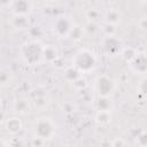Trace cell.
<instances>
[{
    "instance_id": "obj_28",
    "label": "cell",
    "mask_w": 147,
    "mask_h": 147,
    "mask_svg": "<svg viewBox=\"0 0 147 147\" xmlns=\"http://www.w3.org/2000/svg\"><path fill=\"white\" fill-rule=\"evenodd\" d=\"M8 147H24V146H23V144L20 140H15L10 145H8Z\"/></svg>"
},
{
    "instance_id": "obj_24",
    "label": "cell",
    "mask_w": 147,
    "mask_h": 147,
    "mask_svg": "<svg viewBox=\"0 0 147 147\" xmlns=\"http://www.w3.org/2000/svg\"><path fill=\"white\" fill-rule=\"evenodd\" d=\"M111 147H125V141L122 138H116L111 141Z\"/></svg>"
},
{
    "instance_id": "obj_4",
    "label": "cell",
    "mask_w": 147,
    "mask_h": 147,
    "mask_svg": "<svg viewBox=\"0 0 147 147\" xmlns=\"http://www.w3.org/2000/svg\"><path fill=\"white\" fill-rule=\"evenodd\" d=\"M100 47L105 55L114 57V56L119 55V53L123 48V42L116 36H108V37H103L101 39Z\"/></svg>"
},
{
    "instance_id": "obj_21",
    "label": "cell",
    "mask_w": 147,
    "mask_h": 147,
    "mask_svg": "<svg viewBox=\"0 0 147 147\" xmlns=\"http://www.w3.org/2000/svg\"><path fill=\"white\" fill-rule=\"evenodd\" d=\"M72 86L76 88V90H84L86 86H87V80L83 77V75L80 77H78L75 82H72Z\"/></svg>"
},
{
    "instance_id": "obj_17",
    "label": "cell",
    "mask_w": 147,
    "mask_h": 147,
    "mask_svg": "<svg viewBox=\"0 0 147 147\" xmlns=\"http://www.w3.org/2000/svg\"><path fill=\"white\" fill-rule=\"evenodd\" d=\"M137 49L136 48H133V47H123L122 48V51H121V53H119V56L126 62V63H129L134 56H136V54H137Z\"/></svg>"
},
{
    "instance_id": "obj_19",
    "label": "cell",
    "mask_w": 147,
    "mask_h": 147,
    "mask_svg": "<svg viewBox=\"0 0 147 147\" xmlns=\"http://www.w3.org/2000/svg\"><path fill=\"white\" fill-rule=\"evenodd\" d=\"M63 76H64V78H65L68 82L72 83V82H75L78 77H80V76H82V74H80L76 68H74L72 65H70V67H68V68L64 70Z\"/></svg>"
},
{
    "instance_id": "obj_10",
    "label": "cell",
    "mask_w": 147,
    "mask_h": 147,
    "mask_svg": "<svg viewBox=\"0 0 147 147\" xmlns=\"http://www.w3.org/2000/svg\"><path fill=\"white\" fill-rule=\"evenodd\" d=\"M59 57V51L54 45H44L42 61L46 63H53Z\"/></svg>"
},
{
    "instance_id": "obj_7",
    "label": "cell",
    "mask_w": 147,
    "mask_h": 147,
    "mask_svg": "<svg viewBox=\"0 0 147 147\" xmlns=\"http://www.w3.org/2000/svg\"><path fill=\"white\" fill-rule=\"evenodd\" d=\"M130 70L137 75L145 76L147 71V55L145 52H137L136 56L127 63Z\"/></svg>"
},
{
    "instance_id": "obj_31",
    "label": "cell",
    "mask_w": 147,
    "mask_h": 147,
    "mask_svg": "<svg viewBox=\"0 0 147 147\" xmlns=\"http://www.w3.org/2000/svg\"><path fill=\"white\" fill-rule=\"evenodd\" d=\"M0 147H8V144H7L5 140L0 139Z\"/></svg>"
},
{
    "instance_id": "obj_18",
    "label": "cell",
    "mask_w": 147,
    "mask_h": 147,
    "mask_svg": "<svg viewBox=\"0 0 147 147\" xmlns=\"http://www.w3.org/2000/svg\"><path fill=\"white\" fill-rule=\"evenodd\" d=\"M11 24H13V26L15 29H18V30L25 29L29 25L28 16H14L13 21H11Z\"/></svg>"
},
{
    "instance_id": "obj_13",
    "label": "cell",
    "mask_w": 147,
    "mask_h": 147,
    "mask_svg": "<svg viewBox=\"0 0 147 147\" xmlns=\"http://www.w3.org/2000/svg\"><path fill=\"white\" fill-rule=\"evenodd\" d=\"M113 119V114L109 110H96L94 115V121L99 125H107L111 122Z\"/></svg>"
},
{
    "instance_id": "obj_2",
    "label": "cell",
    "mask_w": 147,
    "mask_h": 147,
    "mask_svg": "<svg viewBox=\"0 0 147 147\" xmlns=\"http://www.w3.org/2000/svg\"><path fill=\"white\" fill-rule=\"evenodd\" d=\"M96 56L95 54L87 48H80L78 49L72 59H71V65L76 68L80 74H87L94 70L96 67Z\"/></svg>"
},
{
    "instance_id": "obj_9",
    "label": "cell",
    "mask_w": 147,
    "mask_h": 147,
    "mask_svg": "<svg viewBox=\"0 0 147 147\" xmlns=\"http://www.w3.org/2000/svg\"><path fill=\"white\" fill-rule=\"evenodd\" d=\"M5 127H6V131L11 134V136H16L18 134L22 129H23V123L21 121L20 117H10V118H7L6 122H5Z\"/></svg>"
},
{
    "instance_id": "obj_16",
    "label": "cell",
    "mask_w": 147,
    "mask_h": 147,
    "mask_svg": "<svg viewBox=\"0 0 147 147\" xmlns=\"http://www.w3.org/2000/svg\"><path fill=\"white\" fill-rule=\"evenodd\" d=\"M85 36V31H84V26L83 25H79V24H74V26L71 28L70 30V33H69V38L72 40V41H79L84 38Z\"/></svg>"
},
{
    "instance_id": "obj_32",
    "label": "cell",
    "mask_w": 147,
    "mask_h": 147,
    "mask_svg": "<svg viewBox=\"0 0 147 147\" xmlns=\"http://www.w3.org/2000/svg\"><path fill=\"white\" fill-rule=\"evenodd\" d=\"M0 74H1V69H0Z\"/></svg>"
},
{
    "instance_id": "obj_22",
    "label": "cell",
    "mask_w": 147,
    "mask_h": 147,
    "mask_svg": "<svg viewBox=\"0 0 147 147\" xmlns=\"http://www.w3.org/2000/svg\"><path fill=\"white\" fill-rule=\"evenodd\" d=\"M99 30V28H98V24L95 23V22H92V21H88L87 22V24L84 26V31H85V34L86 33H88V34H94L96 31Z\"/></svg>"
},
{
    "instance_id": "obj_1",
    "label": "cell",
    "mask_w": 147,
    "mask_h": 147,
    "mask_svg": "<svg viewBox=\"0 0 147 147\" xmlns=\"http://www.w3.org/2000/svg\"><path fill=\"white\" fill-rule=\"evenodd\" d=\"M42 48L44 45L36 39L25 41L21 46V57L23 62L28 65H38L42 61Z\"/></svg>"
},
{
    "instance_id": "obj_20",
    "label": "cell",
    "mask_w": 147,
    "mask_h": 147,
    "mask_svg": "<svg viewBox=\"0 0 147 147\" xmlns=\"http://www.w3.org/2000/svg\"><path fill=\"white\" fill-rule=\"evenodd\" d=\"M105 37H108V36H115V32H116V26L115 25H111V24H108V23H105L101 28Z\"/></svg>"
},
{
    "instance_id": "obj_25",
    "label": "cell",
    "mask_w": 147,
    "mask_h": 147,
    "mask_svg": "<svg viewBox=\"0 0 147 147\" xmlns=\"http://www.w3.org/2000/svg\"><path fill=\"white\" fill-rule=\"evenodd\" d=\"M98 15H99V13H98L95 9H90V10L87 11V18H88V21L95 22L94 20L98 17Z\"/></svg>"
},
{
    "instance_id": "obj_30",
    "label": "cell",
    "mask_w": 147,
    "mask_h": 147,
    "mask_svg": "<svg viewBox=\"0 0 147 147\" xmlns=\"http://www.w3.org/2000/svg\"><path fill=\"white\" fill-rule=\"evenodd\" d=\"M140 86H141V94H145L146 92V80L142 79V82L140 83Z\"/></svg>"
},
{
    "instance_id": "obj_14",
    "label": "cell",
    "mask_w": 147,
    "mask_h": 147,
    "mask_svg": "<svg viewBox=\"0 0 147 147\" xmlns=\"http://www.w3.org/2000/svg\"><path fill=\"white\" fill-rule=\"evenodd\" d=\"M95 108L96 110H109L113 109V101L110 96H98L95 100Z\"/></svg>"
},
{
    "instance_id": "obj_11",
    "label": "cell",
    "mask_w": 147,
    "mask_h": 147,
    "mask_svg": "<svg viewBox=\"0 0 147 147\" xmlns=\"http://www.w3.org/2000/svg\"><path fill=\"white\" fill-rule=\"evenodd\" d=\"M30 108H31V103H30V100L26 98H17L13 103L14 111L16 114H20V115L29 113Z\"/></svg>"
},
{
    "instance_id": "obj_29",
    "label": "cell",
    "mask_w": 147,
    "mask_h": 147,
    "mask_svg": "<svg viewBox=\"0 0 147 147\" xmlns=\"http://www.w3.org/2000/svg\"><path fill=\"white\" fill-rule=\"evenodd\" d=\"M6 114H5V111L2 110V109H0V124L1 123H5L6 122Z\"/></svg>"
},
{
    "instance_id": "obj_15",
    "label": "cell",
    "mask_w": 147,
    "mask_h": 147,
    "mask_svg": "<svg viewBox=\"0 0 147 147\" xmlns=\"http://www.w3.org/2000/svg\"><path fill=\"white\" fill-rule=\"evenodd\" d=\"M105 23H108V24H111V25H117L119 22H121V13L119 10L117 9H109L107 13H106V16H105Z\"/></svg>"
},
{
    "instance_id": "obj_12",
    "label": "cell",
    "mask_w": 147,
    "mask_h": 147,
    "mask_svg": "<svg viewBox=\"0 0 147 147\" xmlns=\"http://www.w3.org/2000/svg\"><path fill=\"white\" fill-rule=\"evenodd\" d=\"M30 103L34 105V106L38 107V108L45 107V106L47 105V94H46V92L39 91V90H34V91L32 92Z\"/></svg>"
},
{
    "instance_id": "obj_5",
    "label": "cell",
    "mask_w": 147,
    "mask_h": 147,
    "mask_svg": "<svg viewBox=\"0 0 147 147\" xmlns=\"http://www.w3.org/2000/svg\"><path fill=\"white\" fill-rule=\"evenodd\" d=\"M94 88L98 96H110L115 90V83L108 75H99L94 80Z\"/></svg>"
},
{
    "instance_id": "obj_26",
    "label": "cell",
    "mask_w": 147,
    "mask_h": 147,
    "mask_svg": "<svg viewBox=\"0 0 147 147\" xmlns=\"http://www.w3.org/2000/svg\"><path fill=\"white\" fill-rule=\"evenodd\" d=\"M8 80H9V74L1 70V74H0V84L3 85L6 83H8Z\"/></svg>"
},
{
    "instance_id": "obj_8",
    "label": "cell",
    "mask_w": 147,
    "mask_h": 147,
    "mask_svg": "<svg viewBox=\"0 0 147 147\" xmlns=\"http://www.w3.org/2000/svg\"><path fill=\"white\" fill-rule=\"evenodd\" d=\"M14 16H28L32 10V2L28 0H16L10 3Z\"/></svg>"
},
{
    "instance_id": "obj_3",
    "label": "cell",
    "mask_w": 147,
    "mask_h": 147,
    "mask_svg": "<svg viewBox=\"0 0 147 147\" xmlns=\"http://www.w3.org/2000/svg\"><path fill=\"white\" fill-rule=\"evenodd\" d=\"M57 126L55 122L47 116H41L37 118L33 123V133L34 138L40 139L41 141H46L52 139L56 133Z\"/></svg>"
},
{
    "instance_id": "obj_27",
    "label": "cell",
    "mask_w": 147,
    "mask_h": 147,
    "mask_svg": "<svg viewBox=\"0 0 147 147\" xmlns=\"http://www.w3.org/2000/svg\"><path fill=\"white\" fill-rule=\"evenodd\" d=\"M138 25H139V28L141 29V30H146V25H147V21H146V17L144 16V17H141L140 18V21H139V23H138Z\"/></svg>"
},
{
    "instance_id": "obj_6",
    "label": "cell",
    "mask_w": 147,
    "mask_h": 147,
    "mask_svg": "<svg viewBox=\"0 0 147 147\" xmlns=\"http://www.w3.org/2000/svg\"><path fill=\"white\" fill-rule=\"evenodd\" d=\"M74 21L67 15H60L55 18L53 23V31L59 38H68L71 28L74 26Z\"/></svg>"
},
{
    "instance_id": "obj_23",
    "label": "cell",
    "mask_w": 147,
    "mask_h": 147,
    "mask_svg": "<svg viewBox=\"0 0 147 147\" xmlns=\"http://www.w3.org/2000/svg\"><path fill=\"white\" fill-rule=\"evenodd\" d=\"M146 142H147V139H146V132L142 131V132L137 137V144H138L140 147H145V146H146Z\"/></svg>"
}]
</instances>
